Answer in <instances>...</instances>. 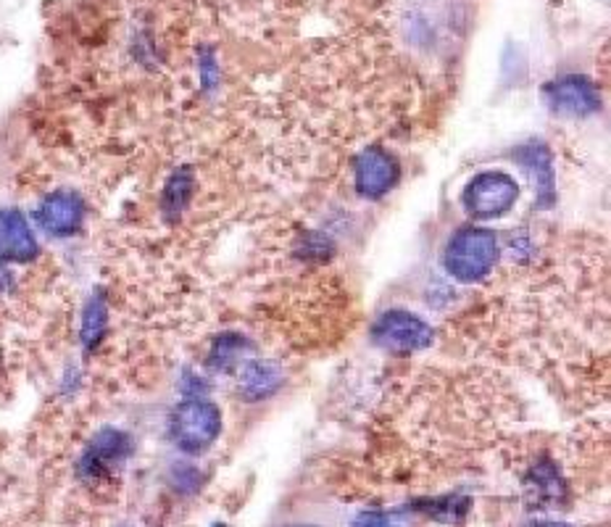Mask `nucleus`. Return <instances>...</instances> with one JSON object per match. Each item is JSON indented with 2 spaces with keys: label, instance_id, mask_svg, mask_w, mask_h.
Returning <instances> with one entry per match:
<instances>
[{
  "label": "nucleus",
  "instance_id": "f257e3e1",
  "mask_svg": "<svg viewBox=\"0 0 611 527\" xmlns=\"http://www.w3.org/2000/svg\"><path fill=\"white\" fill-rule=\"evenodd\" d=\"M499 261V237L485 228H464L445 248V269L459 282H480Z\"/></svg>",
  "mask_w": 611,
  "mask_h": 527
},
{
  "label": "nucleus",
  "instance_id": "f8f14e48",
  "mask_svg": "<svg viewBox=\"0 0 611 527\" xmlns=\"http://www.w3.org/2000/svg\"><path fill=\"white\" fill-rule=\"evenodd\" d=\"M525 488H527V495H530L533 504H540V506H557L566 493L564 480H562V475H559L557 464L548 462V459L538 462L530 473H527Z\"/></svg>",
  "mask_w": 611,
  "mask_h": 527
},
{
  "label": "nucleus",
  "instance_id": "ddd939ff",
  "mask_svg": "<svg viewBox=\"0 0 611 527\" xmlns=\"http://www.w3.org/2000/svg\"><path fill=\"white\" fill-rule=\"evenodd\" d=\"M106 330H109V301H106L103 291H96L82 309L80 341L85 354H93L103 343Z\"/></svg>",
  "mask_w": 611,
  "mask_h": 527
},
{
  "label": "nucleus",
  "instance_id": "9d476101",
  "mask_svg": "<svg viewBox=\"0 0 611 527\" xmlns=\"http://www.w3.org/2000/svg\"><path fill=\"white\" fill-rule=\"evenodd\" d=\"M514 156L533 177L540 206H551L553 198H557V185H553V161L548 148L540 146V143H530V146H522Z\"/></svg>",
  "mask_w": 611,
  "mask_h": 527
},
{
  "label": "nucleus",
  "instance_id": "2eb2a0df",
  "mask_svg": "<svg viewBox=\"0 0 611 527\" xmlns=\"http://www.w3.org/2000/svg\"><path fill=\"white\" fill-rule=\"evenodd\" d=\"M245 359V338L235 335V332H224L213 341L209 354V367L217 372H232Z\"/></svg>",
  "mask_w": 611,
  "mask_h": 527
},
{
  "label": "nucleus",
  "instance_id": "f3484780",
  "mask_svg": "<svg viewBox=\"0 0 611 527\" xmlns=\"http://www.w3.org/2000/svg\"><path fill=\"white\" fill-rule=\"evenodd\" d=\"M354 527H406L401 512H362Z\"/></svg>",
  "mask_w": 611,
  "mask_h": 527
},
{
  "label": "nucleus",
  "instance_id": "aec40b11",
  "mask_svg": "<svg viewBox=\"0 0 611 527\" xmlns=\"http://www.w3.org/2000/svg\"><path fill=\"white\" fill-rule=\"evenodd\" d=\"M527 527H570V525H564V523H530Z\"/></svg>",
  "mask_w": 611,
  "mask_h": 527
},
{
  "label": "nucleus",
  "instance_id": "6e6552de",
  "mask_svg": "<svg viewBox=\"0 0 611 527\" xmlns=\"http://www.w3.org/2000/svg\"><path fill=\"white\" fill-rule=\"evenodd\" d=\"M546 103L551 111L564 117H590L601 111V93L588 77L579 74H566L562 79H553L546 85Z\"/></svg>",
  "mask_w": 611,
  "mask_h": 527
},
{
  "label": "nucleus",
  "instance_id": "39448f33",
  "mask_svg": "<svg viewBox=\"0 0 611 527\" xmlns=\"http://www.w3.org/2000/svg\"><path fill=\"white\" fill-rule=\"evenodd\" d=\"M135 443H132L130 432L117 428H103L90 438L87 449L82 451L77 473L82 480L98 482L109 478L117 467H122L130 459Z\"/></svg>",
  "mask_w": 611,
  "mask_h": 527
},
{
  "label": "nucleus",
  "instance_id": "4468645a",
  "mask_svg": "<svg viewBox=\"0 0 611 527\" xmlns=\"http://www.w3.org/2000/svg\"><path fill=\"white\" fill-rule=\"evenodd\" d=\"M193 182L195 180L191 169H178V172H172V177L167 180V185H163L161 211L169 222H174V219L187 209V204H191L193 187H195Z\"/></svg>",
  "mask_w": 611,
  "mask_h": 527
},
{
  "label": "nucleus",
  "instance_id": "4be33fe9",
  "mask_svg": "<svg viewBox=\"0 0 611 527\" xmlns=\"http://www.w3.org/2000/svg\"><path fill=\"white\" fill-rule=\"evenodd\" d=\"M295 527H314V525H295Z\"/></svg>",
  "mask_w": 611,
  "mask_h": 527
},
{
  "label": "nucleus",
  "instance_id": "5701e85b",
  "mask_svg": "<svg viewBox=\"0 0 611 527\" xmlns=\"http://www.w3.org/2000/svg\"><path fill=\"white\" fill-rule=\"evenodd\" d=\"M213 527H224V525H213Z\"/></svg>",
  "mask_w": 611,
  "mask_h": 527
},
{
  "label": "nucleus",
  "instance_id": "7ed1b4c3",
  "mask_svg": "<svg viewBox=\"0 0 611 527\" xmlns=\"http://www.w3.org/2000/svg\"><path fill=\"white\" fill-rule=\"evenodd\" d=\"M520 185L503 172H482L464 187L462 206L472 219H496L512 211Z\"/></svg>",
  "mask_w": 611,
  "mask_h": 527
},
{
  "label": "nucleus",
  "instance_id": "dca6fc26",
  "mask_svg": "<svg viewBox=\"0 0 611 527\" xmlns=\"http://www.w3.org/2000/svg\"><path fill=\"white\" fill-rule=\"evenodd\" d=\"M417 512L430 514V517L440 519V523H456L462 519L469 510V501L462 499V495H445V499H432V501H419L414 506Z\"/></svg>",
  "mask_w": 611,
  "mask_h": 527
},
{
  "label": "nucleus",
  "instance_id": "412c9836",
  "mask_svg": "<svg viewBox=\"0 0 611 527\" xmlns=\"http://www.w3.org/2000/svg\"><path fill=\"white\" fill-rule=\"evenodd\" d=\"M0 380H3V346H0Z\"/></svg>",
  "mask_w": 611,
  "mask_h": 527
},
{
  "label": "nucleus",
  "instance_id": "423d86ee",
  "mask_svg": "<svg viewBox=\"0 0 611 527\" xmlns=\"http://www.w3.org/2000/svg\"><path fill=\"white\" fill-rule=\"evenodd\" d=\"M40 256V243L27 215L16 206L0 209V282L9 278V269L33 264Z\"/></svg>",
  "mask_w": 611,
  "mask_h": 527
},
{
  "label": "nucleus",
  "instance_id": "20e7f679",
  "mask_svg": "<svg viewBox=\"0 0 611 527\" xmlns=\"http://www.w3.org/2000/svg\"><path fill=\"white\" fill-rule=\"evenodd\" d=\"M371 341L393 354H414L432 346V328L412 311H386L371 328Z\"/></svg>",
  "mask_w": 611,
  "mask_h": 527
},
{
  "label": "nucleus",
  "instance_id": "f03ea898",
  "mask_svg": "<svg viewBox=\"0 0 611 527\" xmlns=\"http://www.w3.org/2000/svg\"><path fill=\"white\" fill-rule=\"evenodd\" d=\"M222 432V414L206 399H185L169 417V438L185 454H204Z\"/></svg>",
  "mask_w": 611,
  "mask_h": 527
},
{
  "label": "nucleus",
  "instance_id": "a211bd4d",
  "mask_svg": "<svg viewBox=\"0 0 611 527\" xmlns=\"http://www.w3.org/2000/svg\"><path fill=\"white\" fill-rule=\"evenodd\" d=\"M200 473L193 467V464H178L172 469V486L178 488L180 493H195L200 488Z\"/></svg>",
  "mask_w": 611,
  "mask_h": 527
},
{
  "label": "nucleus",
  "instance_id": "0eeeda50",
  "mask_svg": "<svg viewBox=\"0 0 611 527\" xmlns=\"http://www.w3.org/2000/svg\"><path fill=\"white\" fill-rule=\"evenodd\" d=\"M87 204L72 187H59V191L48 193L46 198L37 204L35 222L40 230H46L53 237H72L77 235L85 224Z\"/></svg>",
  "mask_w": 611,
  "mask_h": 527
},
{
  "label": "nucleus",
  "instance_id": "9b49d317",
  "mask_svg": "<svg viewBox=\"0 0 611 527\" xmlns=\"http://www.w3.org/2000/svg\"><path fill=\"white\" fill-rule=\"evenodd\" d=\"M282 380H285V375H282L280 364L261 359L248 361L241 372V395L248 401L269 399L280 391Z\"/></svg>",
  "mask_w": 611,
  "mask_h": 527
},
{
  "label": "nucleus",
  "instance_id": "6ab92c4d",
  "mask_svg": "<svg viewBox=\"0 0 611 527\" xmlns=\"http://www.w3.org/2000/svg\"><path fill=\"white\" fill-rule=\"evenodd\" d=\"M198 72H200V85L206 90H213L219 85V64H217V56H213L211 48H204L198 56Z\"/></svg>",
  "mask_w": 611,
  "mask_h": 527
},
{
  "label": "nucleus",
  "instance_id": "1a4fd4ad",
  "mask_svg": "<svg viewBox=\"0 0 611 527\" xmlns=\"http://www.w3.org/2000/svg\"><path fill=\"white\" fill-rule=\"evenodd\" d=\"M401 177L399 161L382 148H367L354 164V182L358 196L375 200L395 187Z\"/></svg>",
  "mask_w": 611,
  "mask_h": 527
}]
</instances>
